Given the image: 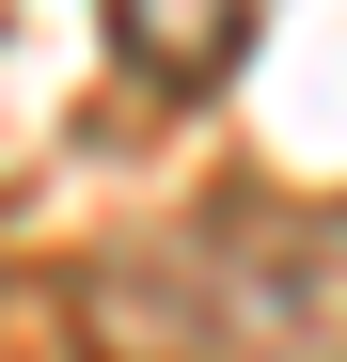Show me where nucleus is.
Here are the masks:
<instances>
[{
	"instance_id": "nucleus-1",
	"label": "nucleus",
	"mask_w": 347,
	"mask_h": 362,
	"mask_svg": "<svg viewBox=\"0 0 347 362\" xmlns=\"http://www.w3.org/2000/svg\"><path fill=\"white\" fill-rule=\"evenodd\" d=\"M95 362H347V205L221 189L79 268Z\"/></svg>"
},
{
	"instance_id": "nucleus-2",
	"label": "nucleus",
	"mask_w": 347,
	"mask_h": 362,
	"mask_svg": "<svg viewBox=\"0 0 347 362\" xmlns=\"http://www.w3.org/2000/svg\"><path fill=\"white\" fill-rule=\"evenodd\" d=\"M268 0H110V47L142 64V95H221L253 64Z\"/></svg>"
}]
</instances>
